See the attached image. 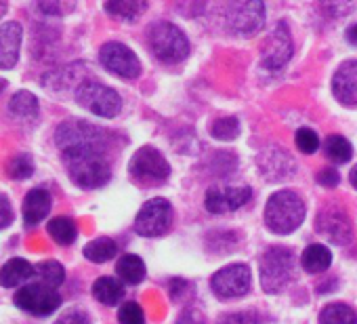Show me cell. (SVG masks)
<instances>
[{
	"label": "cell",
	"instance_id": "obj_1",
	"mask_svg": "<svg viewBox=\"0 0 357 324\" xmlns=\"http://www.w3.org/2000/svg\"><path fill=\"white\" fill-rule=\"evenodd\" d=\"M72 182L84 190H97L112 177L109 162L103 149H70L61 152Z\"/></svg>",
	"mask_w": 357,
	"mask_h": 324
},
{
	"label": "cell",
	"instance_id": "obj_2",
	"mask_svg": "<svg viewBox=\"0 0 357 324\" xmlns=\"http://www.w3.org/2000/svg\"><path fill=\"white\" fill-rule=\"evenodd\" d=\"M305 221V202L296 192H275L265 207V223L275 234H292Z\"/></svg>",
	"mask_w": 357,
	"mask_h": 324
},
{
	"label": "cell",
	"instance_id": "obj_3",
	"mask_svg": "<svg viewBox=\"0 0 357 324\" xmlns=\"http://www.w3.org/2000/svg\"><path fill=\"white\" fill-rule=\"evenodd\" d=\"M151 53L164 64H178L190 55L188 36L170 22H158L147 34Z\"/></svg>",
	"mask_w": 357,
	"mask_h": 324
},
{
	"label": "cell",
	"instance_id": "obj_4",
	"mask_svg": "<svg viewBox=\"0 0 357 324\" xmlns=\"http://www.w3.org/2000/svg\"><path fill=\"white\" fill-rule=\"evenodd\" d=\"M55 143L59 152H70V149H103L105 152L107 135L99 126L86 120H66L63 124L57 126Z\"/></svg>",
	"mask_w": 357,
	"mask_h": 324
},
{
	"label": "cell",
	"instance_id": "obj_5",
	"mask_svg": "<svg viewBox=\"0 0 357 324\" xmlns=\"http://www.w3.org/2000/svg\"><path fill=\"white\" fill-rule=\"evenodd\" d=\"M294 278V253L271 246L261 259V286L265 293H282Z\"/></svg>",
	"mask_w": 357,
	"mask_h": 324
},
{
	"label": "cell",
	"instance_id": "obj_6",
	"mask_svg": "<svg viewBox=\"0 0 357 324\" xmlns=\"http://www.w3.org/2000/svg\"><path fill=\"white\" fill-rule=\"evenodd\" d=\"M76 101L84 110H89L97 116H103V118H114L122 110L120 95L114 89H109L97 80L80 82V87L76 89Z\"/></svg>",
	"mask_w": 357,
	"mask_h": 324
},
{
	"label": "cell",
	"instance_id": "obj_7",
	"mask_svg": "<svg viewBox=\"0 0 357 324\" xmlns=\"http://www.w3.org/2000/svg\"><path fill=\"white\" fill-rule=\"evenodd\" d=\"M227 28L234 34L250 36L259 32L265 24V5L263 0H229L225 11Z\"/></svg>",
	"mask_w": 357,
	"mask_h": 324
},
{
	"label": "cell",
	"instance_id": "obj_8",
	"mask_svg": "<svg viewBox=\"0 0 357 324\" xmlns=\"http://www.w3.org/2000/svg\"><path fill=\"white\" fill-rule=\"evenodd\" d=\"M15 305L24 311H28L30 316L45 318L59 309L61 295L57 293V288H53L45 282H32L17 290Z\"/></svg>",
	"mask_w": 357,
	"mask_h": 324
},
{
	"label": "cell",
	"instance_id": "obj_9",
	"mask_svg": "<svg viewBox=\"0 0 357 324\" xmlns=\"http://www.w3.org/2000/svg\"><path fill=\"white\" fill-rule=\"evenodd\" d=\"M128 171L141 184H164L170 175V165L155 147L145 145L130 158Z\"/></svg>",
	"mask_w": 357,
	"mask_h": 324
},
{
	"label": "cell",
	"instance_id": "obj_10",
	"mask_svg": "<svg viewBox=\"0 0 357 324\" xmlns=\"http://www.w3.org/2000/svg\"><path fill=\"white\" fill-rule=\"evenodd\" d=\"M172 223V207L168 200L164 198H153L147 200L141 211L137 213L135 219V230L137 234L145 236V238H153V236H162L170 230Z\"/></svg>",
	"mask_w": 357,
	"mask_h": 324
},
{
	"label": "cell",
	"instance_id": "obj_11",
	"mask_svg": "<svg viewBox=\"0 0 357 324\" xmlns=\"http://www.w3.org/2000/svg\"><path fill=\"white\" fill-rule=\"evenodd\" d=\"M250 267L246 263H231L223 270H219L213 280L211 288L219 299H236L248 293L250 288Z\"/></svg>",
	"mask_w": 357,
	"mask_h": 324
},
{
	"label": "cell",
	"instance_id": "obj_12",
	"mask_svg": "<svg viewBox=\"0 0 357 324\" xmlns=\"http://www.w3.org/2000/svg\"><path fill=\"white\" fill-rule=\"evenodd\" d=\"M99 59H101V66L120 76V78H126V80H132L141 74V64H139V57L122 43H107L101 47L99 51Z\"/></svg>",
	"mask_w": 357,
	"mask_h": 324
},
{
	"label": "cell",
	"instance_id": "obj_13",
	"mask_svg": "<svg viewBox=\"0 0 357 324\" xmlns=\"http://www.w3.org/2000/svg\"><path fill=\"white\" fill-rule=\"evenodd\" d=\"M263 66L267 70H282L292 57V36L286 24H278L263 45Z\"/></svg>",
	"mask_w": 357,
	"mask_h": 324
},
{
	"label": "cell",
	"instance_id": "obj_14",
	"mask_svg": "<svg viewBox=\"0 0 357 324\" xmlns=\"http://www.w3.org/2000/svg\"><path fill=\"white\" fill-rule=\"evenodd\" d=\"M250 200V188L246 186H213L206 192V209L213 215L238 211Z\"/></svg>",
	"mask_w": 357,
	"mask_h": 324
},
{
	"label": "cell",
	"instance_id": "obj_15",
	"mask_svg": "<svg viewBox=\"0 0 357 324\" xmlns=\"http://www.w3.org/2000/svg\"><path fill=\"white\" fill-rule=\"evenodd\" d=\"M24 28L20 22H9L0 26V70H11L20 61Z\"/></svg>",
	"mask_w": 357,
	"mask_h": 324
},
{
	"label": "cell",
	"instance_id": "obj_16",
	"mask_svg": "<svg viewBox=\"0 0 357 324\" xmlns=\"http://www.w3.org/2000/svg\"><path fill=\"white\" fill-rule=\"evenodd\" d=\"M334 97L349 108L357 105V59L344 61L332 78Z\"/></svg>",
	"mask_w": 357,
	"mask_h": 324
},
{
	"label": "cell",
	"instance_id": "obj_17",
	"mask_svg": "<svg viewBox=\"0 0 357 324\" xmlns=\"http://www.w3.org/2000/svg\"><path fill=\"white\" fill-rule=\"evenodd\" d=\"M51 205H53L51 194H49L45 188H34V190H30L28 196H26V200H24V221H26L28 226L40 223V221L49 215Z\"/></svg>",
	"mask_w": 357,
	"mask_h": 324
},
{
	"label": "cell",
	"instance_id": "obj_18",
	"mask_svg": "<svg viewBox=\"0 0 357 324\" xmlns=\"http://www.w3.org/2000/svg\"><path fill=\"white\" fill-rule=\"evenodd\" d=\"M34 276H36V265H32L28 259L15 257V259H9L3 265V270H0V284L5 288H13V286L26 284Z\"/></svg>",
	"mask_w": 357,
	"mask_h": 324
},
{
	"label": "cell",
	"instance_id": "obj_19",
	"mask_svg": "<svg viewBox=\"0 0 357 324\" xmlns=\"http://www.w3.org/2000/svg\"><path fill=\"white\" fill-rule=\"evenodd\" d=\"M317 232L326 234L330 240L334 242H344L349 236H351V230H349V221L342 213L334 211V213H321L319 219H317Z\"/></svg>",
	"mask_w": 357,
	"mask_h": 324
},
{
	"label": "cell",
	"instance_id": "obj_20",
	"mask_svg": "<svg viewBox=\"0 0 357 324\" xmlns=\"http://www.w3.org/2000/svg\"><path fill=\"white\" fill-rule=\"evenodd\" d=\"M105 11L120 22H135L147 11V0H107Z\"/></svg>",
	"mask_w": 357,
	"mask_h": 324
},
{
	"label": "cell",
	"instance_id": "obj_21",
	"mask_svg": "<svg viewBox=\"0 0 357 324\" xmlns=\"http://www.w3.org/2000/svg\"><path fill=\"white\" fill-rule=\"evenodd\" d=\"M93 297L103 305H116L124 297V286L112 276H101L93 284Z\"/></svg>",
	"mask_w": 357,
	"mask_h": 324
},
{
	"label": "cell",
	"instance_id": "obj_22",
	"mask_svg": "<svg viewBox=\"0 0 357 324\" xmlns=\"http://www.w3.org/2000/svg\"><path fill=\"white\" fill-rule=\"evenodd\" d=\"M80 68L78 64L74 66H63L57 70H51L43 76V87L51 89V91H66L68 87H72L76 82V78L80 76Z\"/></svg>",
	"mask_w": 357,
	"mask_h": 324
},
{
	"label": "cell",
	"instance_id": "obj_23",
	"mask_svg": "<svg viewBox=\"0 0 357 324\" xmlns=\"http://www.w3.org/2000/svg\"><path fill=\"white\" fill-rule=\"evenodd\" d=\"M332 263V253L321 246V244H311L305 249L303 257H301V265L305 272L309 274H319V272H326Z\"/></svg>",
	"mask_w": 357,
	"mask_h": 324
},
{
	"label": "cell",
	"instance_id": "obj_24",
	"mask_svg": "<svg viewBox=\"0 0 357 324\" xmlns=\"http://www.w3.org/2000/svg\"><path fill=\"white\" fill-rule=\"evenodd\" d=\"M116 274L126 284H139L145 278V263L137 255H122L116 263Z\"/></svg>",
	"mask_w": 357,
	"mask_h": 324
},
{
	"label": "cell",
	"instance_id": "obj_25",
	"mask_svg": "<svg viewBox=\"0 0 357 324\" xmlns=\"http://www.w3.org/2000/svg\"><path fill=\"white\" fill-rule=\"evenodd\" d=\"M9 110L13 116H17L22 120H34L38 116V99L30 91H20L11 97Z\"/></svg>",
	"mask_w": 357,
	"mask_h": 324
},
{
	"label": "cell",
	"instance_id": "obj_26",
	"mask_svg": "<svg viewBox=\"0 0 357 324\" xmlns=\"http://www.w3.org/2000/svg\"><path fill=\"white\" fill-rule=\"evenodd\" d=\"M319 324H357V311L347 303H328L319 311Z\"/></svg>",
	"mask_w": 357,
	"mask_h": 324
},
{
	"label": "cell",
	"instance_id": "obj_27",
	"mask_svg": "<svg viewBox=\"0 0 357 324\" xmlns=\"http://www.w3.org/2000/svg\"><path fill=\"white\" fill-rule=\"evenodd\" d=\"M118 253V244L112 238H95L84 246V257L93 263H105L109 259H114Z\"/></svg>",
	"mask_w": 357,
	"mask_h": 324
},
{
	"label": "cell",
	"instance_id": "obj_28",
	"mask_svg": "<svg viewBox=\"0 0 357 324\" xmlns=\"http://www.w3.org/2000/svg\"><path fill=\"white\" fill-rule=\"evenodd\" d=\"M47 230H49V236L57 244H61V246L72 244L76 240V236H78L76 223L70 217H55V219H51L49 226H47Z\"/></svg>",
	"mask_w": 357,
	"mask_h": 324
},
{
	"label": "cell",
	"instance_id": "obj_29",
	"mask_svg": "<svg viewBox=\"0 0 357 324\" xmlns=\"http://www.w3.org/2000/svg\"><path fill=\"white\" fill-rule=\"evenodd\" d=\"M324 152H326V156L332 162H338V165H342V162H349L351 156H353L351 143L344 137H340V135H330L324 141Z\"/></svg>",
	"mask_w": 357,
	"mask_h": 324
},
{
	"label": "cell",
	"instance_id": "obj_30",
	"mask_svg": "<svg viewBox=\"0 0 357 324\" xmlns=\"http://www.w3.org/2000/svg\"><path fill=\"white\" fill-rule=\"evenodd\" d=\"M36 278L53 288H57L59 284H63L66 280V270L59 261L55 259H49V261H40L36 265Z\"/></svg>",
	"mask_w": 357,
	"mask_h": 324
},
{
	"label": "cell",
	"instance_id": "obj_31",
	"mask_svg": "<svg viewBox=\"0 0 357 324\" xmlns=\"http://www.w3.org/2000/svg\"><path fill=\"white\" fill-rule=\"evenodd\" d=\"M36 7L47 17H66L76 11L78 0H36Z\"/></svg>",
	"mask_w": 357,
	"mask_h": 324
},
{
	"label": "cell",
	"instance_id": "obj_32",
	"mask_svg": "<svg viewBox=\"0 0 357 324\" xmlns=\"http://www.w3.org/2000/svg\"><path fill=\"white\" fill-rule=\"evenodd\" d=\"M9 175L15 179V182H24L28 177H32L34 173V160L30 154H17L11 162H9V167H7Z\"/></svg>",
	"mask_w": 357,
	"mask_h": 324
},
{
	"label": "cell",
	"instance_id": "obj_33",
	"mask_svg": "<svg viewBox=\"0 0 357 324\" xmlns=\"http://www.w3.org/2000/svg\"><path fill=\"white\" fill-rule=\"evenodd\" d=\"M211 133H213V137H215V139L231 141V139H236V137L240 135V122H238V118H234V116L219 118V120L213 124Z\"/></svg>",
	"mask_w": 357,
	"mask_h": 324
},
{
	"label": "cell",
	"instance_id": "obj_34",
	"mask_svg": "<svg viewBox=\"0 0 357 324\" xmlns=\"http://www.w3.org/2000/svg\"><path fill=\"white\" fill-rule=\"evenodd\" d=\"M321 9L326 15L340 20L351 15L357 9V0H321Z\"/></svg>",
	"mask_w": 357,
	"mask_h": 324
},
{
	"label": "cell",
	"instance_id": "obj_35",
	"mask_svg": "<svg viewBox=\"0 0 357 324\" xmlns=\"http://www.w3.org/2000/svg\"><path fill=\"white\" fill-rule=\"evenodd\" d=\"M118 322L120 324H143L145 322V314L143 307L135 301H128L120 307L118 311Z\"/></svg>",
	"mask_w": 357,
	"mask_h": 324
},
{
	"label": "cell",
	"instance_id": "obj_36",
	"mask_svg": "<svg viewBox=\"0 0 357 324\" xmlns=\"http://www.w3.org/2000/svg\"><path fill=\"white\" fill-rule=\"evenodd\" d=\"M294 139H296L298 149L305 152V154H313V152H317V147H319V137H317V133L311 131V128H298Z\"/></svg>",
	"mask_w": 357,
	"mask_h": 324
},
{
	"label": "cell",
	"instance_id": "obj_37",
	"mask_svg": "<svg viewBox=\"0 0 357 324\" xmlns=\"http://www.w3.org/2000/svg\"><path fill=\"white\" fill-rule=\"evenodd\" d=\"M217 324H261L257 311H229L219 318Z\"/></svg>",
	"mask_w": 357,
	"mask_h": 324
},
{
	"label": "cell",
	"instance_id": "obj_38",
	"mask_svg": "<svg viewBox=\"0 0 357 324\" xmlns=\"http://www.w3.org/2000/svg\"><path fill=\"white\" fill-rule=\"evenodd\" d=\"M168 293H170V297H172V301H183L185 299V295H192L194 293V286L190 284V282H185V280H181V278H174V280H170V284H168Z\"/></svg>",
	"mask_w": 357,
	"mask_h": 324
},
{
	"label": "cell",
	"instance_id": "obj_39",
	"mask_svg": "<svg viewBox=\"0 0 357 324\" xmlns=\"http://www.w3.org/2000/svg\"><path fill=\"white\" fill-rule=\"evenodd\" d=\"M55 324H91V320L84 309H68L57 318Z\"/></svg>",
	"mask_w": 357,
	"mask_h": 324
},
{
	"label": "cell",
	"instance_id": "obj_40",
	"mask_svg": "<svg viewBox=\"0 0 357 324\" xmlns=\"http://www.w3.org/2000/svg\"><path fill=\"white\" fill-rule=\"evenodd\" d=\"M13 223V207H11V200L0 194V230H5Z\"/></svg>",
	"mask_w": 357,
	"mask_h": 324
},
{
	"label": "cell",
	"instance_id": "obj_41",
	"mask_svg": "<svg viewBox=\"0 0 357 324\" xmlns=\"http://www.w3.org/2000/svg\"><path fill=\"white\" fill-rule=\"evenodd\" d=\"M317 182H319V186L334 188V186H338V173L334 169H324L317 173Z\"/></svg>",
	"mask_w": 357,
	"mask_h": 324
},
{
	"label": "cell",
	"instance_id": "obj_42",
	"mask_svg": "<svg viewBox=\"0 0 357 324\" xmlns=\"http://www.w3.org/2000/svg\"><path fill=\"white\" fill-rule=\"evenodd\" d=\"M176 324H206V322H204V318L200 316V311L190 309V311H185L181 318H178V322H176Z\"/></svg>",
	"mask_w": 357,
	"mask_h": 324
},
{
	"label": "cell",
	"instance_id": "obj_43",
	"mask_svg": "<svg viewBox=\"0 0 357 324\" xmlns=\"http://www.w3.org/2000/svg\"><path fill=\"white\" fill-rule=\"evenodd\" d=\"M347 40H349L351 45L357 47V26H351V28L347 30Z\"/></svg>",
	"mask_w": 357,
	"mask_h": 324
},
{
	"label": "cell",
	"instance_id": "obj_44",
	"mask_svg": "<svg viewBox=\"0 0 357 324\" xmlns=\"http://www.w3.org/2000/svg\"><path fill=\"white\" fill-rule=\"evenodd\" d=\"M349 177H351V186L357 190V165L353 167V171H351V175H349Z\"/></svg>",
	"mask_w": 357,
	"mask_h": 324
},
{
	"label": "cell",
	"instance_id": "obj_45",
	"mask_svg": "<svg viewBox=\"0 0 357 324\" xmlns=\"http://www.w3.org/2000/svg\"><path fill=\"white\" fill-rule=\"evenodd\" d=\"M5 13H7V0H0V20L5 17Z\"/></svg>",
	"mask_w": 357,
	"mask_h": 324
},
{
	"label": "cell",
	"instance_id": "obj_46",
	"mask_svg": "<svg viewBox=\"0 0 357 324\" xmlns=\"http://www.w3.org/2000/svg\"><path fill=\"white\" fill-rule=\"evenodd\" d=\"M7 89V80L5 78H0V93H3Z\"/></svg>",
	"mask_w": 357,
	"mask_h": 324
}]
</instances>
